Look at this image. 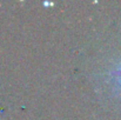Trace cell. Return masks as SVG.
<instances>
[{"mask_svg": "<svg viewBox=\"0 0 121 120\" xmlns=\"http://www.w3.org/2000/svg\"><path fill=\"white\" fill-rule=\"evenodd\" d=\"M112 79L114 86L118 88V91L121 93V64L112 72Z\"/></svg>", "mask_w": 121, "mask_h": 120, "instance_id": "1", "label": "cell"}]
</instances>
